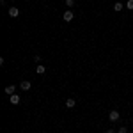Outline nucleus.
<instances>
[{"label":"nucleus","instance_id":"obj_6","mask_svg":"<svg viewBox=\"0 0 133 133\" xmlns=\"http://www.w3.org/2000/svg\"><path fill=\"white\" fill-rule=\"evenodd\" d=\"M9 99H11V105H20V96H18V94L9 96Z\"/></svg>","mask_w":133,"mask_h":133},{"label":"nucleus","instance_id":"obj_2","mask_svg":"<svg viewBox=\"0 0 133 133\" xmlns=\"http://www.w3.org/2000/svg\"><path fill=\"white\" fill-rule=\"evenodd\" d=\"M62 18H64V21H71L73 18H75V12H73V11H64V14H62Z\"/></svg>","mask_w":133,"mask_h":133},{"label":"nucleus","instance_id":"obj_1","mask_svg":"<svg viewBox=\"0 0 133 133\" xmlns=\"http://www.w3.org/2000/svg\"><path fill=\"white\" fill-rule=\"evenodd\" d=\"M108 119H110L112 123H117V121L121 119V114H119V110H110V114H108Z\"/></svg>","mask_w":133,"mask_h":133},{"label":"nucleus","instance_id":"obj_11","mask_svg":"<svg viewBox=\"0 0 133 133\" xmlns=\"http://www.w3.org/2000/svg\"><path fill=\"white\" fill-rule=\"evenodd\" d=\"M117 133H128V128H126V126H121V128L117 130Z\"/></svg>","mask_w":133,"mask_h":133},{"label":"nucleus","instance_id":"obj_13","mask_svg":"<svg viewBox=\"0 0 133 133\" xmlns=\"http://www.w3.org/2000/svg\"><path fill=\"white\" fill-rule=\"evenodd\" d=\"M34 61H36L37 64H39V62H41V55H36V57H34Z\"/></svg>","mask_w":133,"mask_h":133},{"label":"nucleus","instance_id":"obj_10","mask_svg":"<svg viewBox=\"0 0 133 133\" xmlns=\"http://www.w3.org/2000/svg\"><path fill=\"white\" fill-rule=\"evenodd\" d=\"M126 7L130 11H133V0H128V2H126Z\"/></svg>","mask_w":133,"mask_h":133},{"label":"nucleus","instance_id":"obj_8","mask_svg":"<svg viewBox=\"0 0 133 133\" xmlns=\"http://www.w3.org/2000/svg\"><path fill=\"white\" fill-rule=\"evenodd\" d=\"M44 71H46V68H44V66H41V64H37V68H36V73H37V75H43Z\"/></svg>","mask_w":133,"mask_h":133},{"label":"nucleus","instance_id":"obj_3","mask_svg":"<svg viewBox=\"0 0 133 133\" xmlns=\"http://www.w3.org/2000/svg\"><path fill=\"white\" fill-rule=\"evenodd\" d=\"M30 87H32V83L29 82V80H23V82H20V89H21V91H29Z\"/></svg>","mask_w":133,"mask_h":133},{"label":"nucleus","instance_id":"obj_9","mask_svg":"<svg viewBox=\"0 0 133 133\" xmlns=\"http://www.w3.org/2000/svg\"><path fill=\"white\" fill-rule=\"evenodd\" d=\"M123 4H121V2H115V4H114V11H123Z\"/></svg>","mask_w":133,"mask_h":133},{"label":"nucleus","instance_id":"obj_14","mask_svg":"<svg viewBox=\"0 0 133 133\" xmlns=\"http://www.w3.org/2000/svg\"><path fill=\"white\" fill-rule=\"evenodd\" d=\"M105 133H115V130H112V128H110V130H107Z\"/></svg>","mask_w":133,"mask_h":133},{"label":"nucleus","instance_id":"obj_4","mask_svg":"<svg viewBox=\"0 0 133 133\" xmlns=\"http://www.w3.org/2000/svg\"><path fill=\"white\" fill-rule=\"evenodd\" d=\"M7 12H9L11 18H16V16L20 14V9H18V7H9V11H7Z\"/></svg>","mask_w":133,"mask_h":133},{"label":"nucleus","instance_id":"obj_12","mask_svg":"<svg viewBox=\"0 0 133 133\" xmlns=\"http://www.w3.org/2000/svg\"><path fill=\"white\" fill-rule=\"evenodd\" d=\"M66 5H68V9L73 7V5H75V0H66Z\"/></svg>","mask_w":133,"mask_h":133},{"label":"nucleus","instance_id":"obj_5","mask_svg":"<svg viewBox=\"0 0 133 133\" xmlns=\"http://www.w3.org/2000/svg\"><path fill=\"white\" fill-rule=\"evenodd\" d=\"M75 105H76V99H75V98H68V99H66V107H68V108H75Z\"/></svg>","mask_w":133,"mask_h":133},{"label":"nucleus","instance_id":"obj_7","mask_svg":"<svg viewBox=\"0 0 133 133\" xmlns=\"http://www.w3.org/2000/svg\"><path fill=\"white\" fill-rule=\"evenodd\" d=\"M14 91H16V87H14V85H7V87H5V94H9V96H12Z\"/></svg>","mask_w":133,"mask_h":133}]
</instances>
